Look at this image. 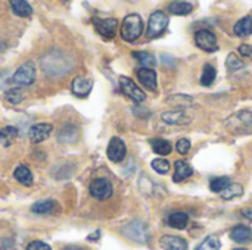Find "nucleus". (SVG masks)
Masks as SVG:
<instances>
[{"mask_svg": "<svg viewBox=\"0 0 252 250\" xmlns=\"http://www.w3.org/2000/svg\"><path fill=\"white\" fill-rule=\"evenodd\" d=\"M41 68L49 77H62L72 71V63L65 53L59 50H50L43 55Z\"/></svg>", "mask_w": 252, "mask_h": 250, "instance_id": "f257e3e1", "label": "nucleus"}, {"mask_svg": "<svg viewBox=\"0 0 252 250\" xmlns=\"http://www.w3.org/2000/svg\"><path fill=\"white\" fill-rule=\"evenodd\" d=\"M226 128L236 134H252V111H239L226 119Z\"/></svg>", "mask_w": 252, "mask_h": 250, "instance_id": "f03ea898", "label": "nucleus"}, {"mask_svg": "<svg viewBox=\"0 0 252 250\" xmlns=\"http://www.w3.org/2000/svg\"><path fill=\"white\" fill-rule=\"evenodd\" d=\"M120 34L124 41H128V43L136 41L143 34V21H142L140 15H137V13L127 15L123 21Z\"/></svg>", "mask_w": 252, "mask_h": 250, "instance_id": "7ed1b4c3", "label": "nucleus"}, {"mask_svg": "<svg viewBox=\"0 0 252 250\" xmlns=\"http://www.w3.org/2000/svg\"><path fill=\"white\" fill-rule=\"evenodd\" d=\"M170 22V18L165 12L162 10H155L151 13L149 21H148V28H146V35L148 38H157L162 35V32L167 29Z\"/></svg>", "mask_w": 252, "mask_h": 250, "instance_id": "20e7f679", "label": "nucleus"}, {"mask_svg": "<svg viewBox=\"0 0 252 250\" xmlns=\"http://www.w3.org/2000/svg\"><path fill=\"white\" fill-rule=\"evenodd\" d=\"M123 234L137 243H146L149 242V228L143 221L134 220L131 222H128L124 228H123Z\"/></svg>", "mask_w": 252, "mask_h": 250, "instance_id": "39448f33", "label": "nucleus"}, {"mask_svg": "<svg viewBox=\"0 0 252 250\" xmlns=\"http://www.w3.org/2000/svg\"><path fill=\"white\" fill-rule=\"evenodd\" d=\"M120 87H121L123 93H124L128 99H131L134 103L140 105V103H143V102L146 100V93H145V91L131 80V78H128V77H121V78H120Z\"/></svg>", "mask_w": 252, "mask_h": 250, "instance_id": "423d86ee", "label": "nucleus"}, {"mask_svg": "<svg viewBox=\"0 0 252 250\" xmlns=\"http://www.w3.org/2000/svg\"><path fill=\"white\" fill-rule=\"evenodd\" d=\"M89 192L93 196V199L102 202V200H106L112 196L114 187H112V183L106 178H94L90 183Z\"/></svg>", "mask_w": 252, "mask_h": 250, "instance_id": "0eeeda50", "label": "nucleus"}, {"mask_svg": "<svg viewBox=\"0 0 252 250\" xmlns=\"http://www.w3.org/2000/svg\"><path fill=\"white\" fill-rule=\"evenodd\" d=\"M34 80H35V66L32 62L22 63L12 77V81L16 85H31Z\"/></svg>", "mask_w": 252, "mask_h": 250, "instance_id": "6e6552de", "label": "nucleus"}, {"mask_svg": "<svg viewBox=\"0 0 252 250\" xmlns=\"http://www.w3.org/2000/svg\"><path fill=\"white\" fill-rule=\"evenodd\" d=\"M195 43L204 52H210L211 53V52H216L219 49L217 37L210 29H199V31H196V34H195Z\"/></svg>", "mask_w": 252, "mask_h": 250, "instance_id": "1a4fd4ad", "label": "nucleus"}, {"mask_svg": "<svg viewBox=\"0 0 252 250\" xmlns=\"http://www.w3.org/2000/svg\"><path fill=\"white\" fill-rule=\"evenodd\" d=\"M93 27L96 31L105 37V38H114L117 28H118V21L115 18H93L92 19Z\"/></svg>", "mask_w": 252, "mask_h": 250, "instance_id": "9d476101", "label": "nucleus"}, {"mask_svg": "<svg viewBox=\"0 0 252 250\" xmlns=\"http://www.w3.org/2000/svg\"><path fill=\"white\" fill-rule=\"evenodd\" d=\"M106 155L109 158V161L115 162V164H120L124 161L126 155H127V147H126V143L120 139V137H112L109 144H108V149H106Z\"/></svg>", "mask_w": 252, "mask_h": 250, "instance_id": "9b49d317", "label": "nucleus"}, {"mask_svg": "<svg viewBox=\"0 0 252 250\" xmlns=\"http://www.w3.org/2000/svg\"><path fill=\"white\" fill-rule=\"evenodd\" d=\"M78 137H80V128L74 124H65L58 131L56 139L62 144H72V143L78 141Z\"/></svg>", "mask_w": 252, "mask_h": 250, "instance_id": "f8f14e48", "label": "nucleus"}, {"mask_svg": "<svg viewBox=\"0 0 252 250\" xmlns=\"http://www.w3.org/2000/svg\"><path fill=\"white\" fill-rule=\"evenodd\" d=\"M93 88V81L86 77H75L71 84V91L77 97H87Z\"/></svg>", "mask_w": 252, "mask_h": 250, "instance_id": "ddd939ff", "label": "nucleus"}, {"mask_svg": "<svg viewBox=\"0 0 252 250\" xmlns=\"http://www.w3.org/2000/svg\"><path fill=\"white\" fill-rule=\"evenodd\" d=\"M53 127L50 124H46V122H41V124H35L30 128V133H28V137L31 140V143H41L44 141L50 133H52Z\"/></svg>", "mask_w": 252, "mask_h": 250, "instance_id": "4468645a", "label": "nucleus"}, {"mask_svg": "<svg viewBox=\"0 0 252 250\" xmlns=\"http://www.w3.org/2000/svg\"><path fill=\"white\" fill-rule=\"evenodd\" d=\"M137 78H139L140 84L146 90L157 91V88H158V80H157V72L154 69H146V68L137 69Z\"/></svg>", "mask_w": 252, "mask_h": 250, "instance_id": "2eb2a0df", "label": "nucleus"}, {"mask_svg": "<svg viewBox=\"0 0 252 250\" xmlns=\"http://www.w3.org/2000/svg\"><path fill=\"white\" fill-rule=\"evenodd\" d=\"M159 245L164 250H188V242L179 236H162Z\"/></svg>", "mask_w": 252, "mask_h": 250, "instance_id": "dca6fc26", "label": "nucleus"}, {"mask_svg": "<svg viewBox=\"0 0 252 250\" xmlns=\"http://www.w3.org/2000/svg\"><path fill=\"white\" fill-rule=\"evenodd\" d=\"M161 118L168 125H186L190 122V119L186 116L183 111H168V112H164Z\"/></svg>", "mask_w": 252, "mask_h": 250, "instance_id": "f3484780", "label": "nucleus"}, {"mask_svg": "<svg viewBox=\"0 0 252 250\" xmlns=\"http://www.w3.org/2000/svg\"><path fill=\"white\" fill-rule=\"evenodd\" d=\"M230 239L236 243H250L252 239V231L250 227L244 225V224H239L236 227H233L230 230Z\"/></svg>", "mask_w": 252, "mask_h": 250, "instance_id": "a211bd4d", "label": "nucleus"}, {"mask_svg": "<svg viewBox=\"0 0 252 250\" xmlns=\"http://www.w3.org/2000/svg\"><path fill=\"white\" fill-rule=\"evenodd\" d=\"M174 175H173V181L174 183H180V181H185L188 180L189 177L193 175V169L185 162V161H176L174 164Z\"/></svg>", "mask_w": 252, "mask_h": 250, "instance_id": "6ab92c4d", "label": "nucleus"}, {"mask_svg": "<svg viewBox=\"0 0 252 250\" xmlns=\"http://www.w3.org/2000/svg\"><path fill=\"white\" fill-rule=\"evenodd\" d=\"M233 32L238 37H248L252 34V15L244 16L242 19H239L235 27H233Z\"/></svg>", "mask_w": 252, "mask_h": 250, "instance_id": "aec40b11", "label": "nucleus"}, {"mask_svg": "<svg viewBox=\"0 0 252 250\" xmlns=\"http://www.w3.org/2000/svg\"><path fill=\"white\" fill-rule=\"evenodd\" d=\"M58 208H59V205L55 200H40L31 206V212L44 215V214H52V212L58 211Z\"/></svg>", "mask_w": 252, "mask_h": 250, "instance_id": "412c9836", "label": "nucleus"}, {"mask_svg": "<svg viewBox=\"0 0 252 250\" xmlns=\"http://www.w3.org/2000/svg\"><path fill=\"white\" fill-rule=\"evenodd\" d=\"M188 222H189V217L185 212H180V211L173 212L167 220V224L171 228H176V230H185L188 227Z\"/></svg>", "mask_w": 252, "mask_h": 250, "instance_id": "4be33fe9", "label": "nucleus"}, {"mask_svg": "<svg viewBox=\"0 0 252 250\" xmlns=\"http://www.w3.org/2000/svg\"><path fill=\"white\" fill-rule=\"evenodd\" d=\"M149 143H151V146H152V150H154L157 155H161V156H167V155H170L171 150H173L171 143H170L168 140H165V139L157 137V139L149 140Z\"/></svg>", "mask_w": 252, "mask_h": 250, "instance_id": "5701e85b", "label": "nucleus"}, {"mask_svg": "<svg viewBox=\"0 0 252 250\" xmlns=\"http://www.w3.org/2000/svg\"><path fill=\"white\" fill-rule=\"evenodd\" d=\"M192 10H193V4L189 1H171L168 4V12L171 15L185 16V15H189Z\"/></svg>", "mask_w": 252, "mask_h": 250, "instance_id": "b1692460", "label": "nucleus"}, {"mask_svg": "<svg viewBox=\"0 0 252 250\" xmlns=\"http://www.w3.org/2000/svg\"><path fill=\"white\" fill-rule=\"evenodd\" d=\"M13 175H15L16 181H19L21 184H24V186H27V187L32 186L34 177H32L31 171L28 169V167H25V165H19V167L15 169Z\"/></svg>", "mask_w": 252, "mask_h": 250, "instance_id": "393cba45", "label": "nucleus"}, {"mask_svg": "<svg viewBox=\"0 0 252 250\" xmlns=\"http://www.w3.org/2000/svg\"><path fill=\"white\" fill-rule=\"evenodd\" d=\"M10 7L13 10L15 15L18 16H22V18H27L32 13V7L28 1L25 0H12L10 1Z\"/></svg>", "mask_w": 252, "mask_h": 250, "instance_id": "a878e982", "label": "nucleus"}, {"mask_svg": "<svg viewBox=\"0 0 252 250\" xmlns=\"http://www.w3.org/2000/svg\"><path fill=\"white\" fill-rule=\"evenodd\" d=\"M131 55H133V57H134V59H137V62L140 63V66H142V68L152 69V68L155 66V63H157V60H155L154 55H152V53H149V52H133Z\"/></svg>", "mask_w": 252, "mask_h": 250, "instance_id": "bb28decb", "label": "nucleus"}, {"mask_svg": "<svg viewBox=\"0 0 252 250\" xmlns=\"http://www.w3.org/2000/svg\"><path fill=\"white\" fill-rule=\"evenodd\" d=\"M16 137H18V130L15 127L9 125V127H4V128L0 130V143L4 147L10 146L16 140Z\"/></svg>", "mask_w": 252, "mask_h": 250, "instance_id": "cd10ccee", "label": "nucleus"}, {"mask_svg": "<svg viewBox=\"0 0 252 250\" xmlns=\"http://www.w3.org/2000/svg\"><path fill=\"white\" fill-rule=\"evenodd\" d=\"M216 77H217V69L211 63H205L202 69V75H201V84L205 87H210L216 81Z\"/></svg>", "mask_w": 252, "mask_h": 250, "instance_id": "c85d7f7f", "label": "nucleus"}, {"mask_svg": "<svg viewBox=\"0 0 252 250\" xmlns=\"http://www.w3.org/2000/svg\"><path fill=\"white\" fill-rule=\"evenodd\" d=\"M230 184H232V183H230V178H229V177H217V178L211 180L210 189H211V192H214V193H223Z\"/></svg>", "mask_w": 252, "mask_h": 250, "instance_id": "c756f323", "label": "nucleus"}, {"mask_svg": "<svg viewBox=\"0 0 252 250\" xmlns=\"http://www.w3.org/2000/svg\"><path fill=\"white\" fill-rule=\"evenodd\" d=\"M242 193H244V187L241 186V184H238V183H232L223 193H220L221 194V197L224 199V200H232V199H235V197H239V196H242Z\"/></svg>", "mask_w": 252, "mask_h": 250, "instance_id": "7c9ffc66", "label": "nucleus"}, {"mask_svg": "<svg viewBox=\"0 0 252 250\" xmlns=\"http://www.w3.org/2000/svg\"><path fill=\"white\" fill-rule=\"evenodd\" d=\"M220 240L216 236H208L195 250H220Z\"/></svg>", "mask_w": 252, "mask_h": 250, "instance_id": "2f4dec72", "label": "nucleus"}, {"mask_svg": "<svg viewBox=\"0 0 252 250\" xmlns=\"http://www.w3.org/2000/svg\"><path fill=\"white\" fill-rule=\"evenodd\" d=\"M151 167H152L154 171H157L161 175H165V174L170 172V162L167 159H162V158L154 159L152 164H151Z\"/></svg>", "mask_w": 252, "mask_h": 250, "instance_id": "473e14b6", "label": "nucleus"}, {"mask_svg": "<svg viewBox=\"0 0 252 250\" xmlns=\"http://www.w3.org/2000/svg\"><path fill=\"white\" fill-rule=\"evenodd\" d=\"M167 102L170 105L177 106V108H186V106H190L193 103V99L189 96H171L167 99Z\"/></svg>", "mask_w": 252, "mask_h": 250, "instance_id": "72a5a7b5", "label": "nucleus"}, {"mask_svg": "<svg viewBox=\"0 0 252 250\" xmlns=\"http://www.w3.org/2000/svg\"><path fill=\"white\" fill-rule=\"evenodd\" d=\"M226 65L230 71H238V69H242L244 68V62L238 57L236 53H230L226 59Z\"/></svg>", "mask_w": 252, "mask_h": 250, "instance_id": "f704fd0d", "label": "nucleus"}, {"mask_svg": "<svg viewBox=\"0 0 252 250\" xmlns=\"http://www.w3.org/2000/svg\"><path fill=\"white\" fill-rule=\"evenodd\" d=\"M4 97H6V100H7V102H10V103L16 105V103H21V102H22V99H24V93H22L19 88H10V90H7V91H6Z\"/></svg>", "mask_w": 252, "mask_h": 250, "instance_id": "c9c22d12", "label": "nucleus"}, {"mask_svg": "<svg viewBox=\"0 0 252 250\" xmlns=\"http://www.w3.org/2000/svg\"><path fill=\"white\" fill-rule=\"evenodd\" d=\"M176 149L180 155H188L190 150V141L188 139H180L176 144Z\"/></svg>", "mask_w": 252, "mask_h": 250, "instance_id": "e433bc0d", "label": "nucleus"}, {"mask_svg": "<svg viewBox=\"0 0 252 250\" xmlns=\"http://www.w3.org/2000/svg\"><path fill=\"white\" fill-rule=\"evenodd\" d=\"M27 250H52V249H50V246H49V245H46V243H43V242H40V240H34V242H31V243L28 245Z\"/></svg>", "mask_w": 252, "mask_h": 250, "instance_id": "4c0bfd02", "label": "nucleus"}, {"mask_svg": "<svg viewBox=\"0 0 252 250\" xmlns=\"http://www.w3.org/2000/svg\"><path fill=\"white\" fill-rule=\"evenodd\" d=\"M238 52H239L242 56H245V57H251L252 59V46H250V44H242V46H239Z\"/></svg>", "mask_w": 252, "mask_h": 250, "instance_id": "58836bf2", "label": "nucleus"}, {"mask_svg": "<svg viewBox=\"0 0 252 250\" xmlns=\"http://www.w3.org/2000/svg\"><path fill=\"white\" fill-rule=\"evenodd\" d=\"M242 214H244V217H247L250 221H252V206L242 209Z\"/></svg>", "mask_w": 252, "mask_h": 250, "instance_id": "ea45409f", "label": "nucleus"}, {"mask_svg": "<svg viewBox=\"0 0 252 250\" xmlns=\"http://www.w3.org/2000/svg\"><path fill=\"white\" fill-rule=\"evenodd\" d=\"M99 237H100V231H96L94 234H90V236H89L87 239H89V240H93V242H94V240H97Z\"/></svg>", "mask_w": 252, "mask_h": 250, "instance_id": "a19ab883", "label": "nucleus"}, {"mask_svg": "<svg viewBox=\"0 0 252 250\" xmlns=\"http://www.w3.org/2000/svg\"><path fill=\"white\" fill-rule=\"evenodd\" d=\"M63 250H86L84 248H80V246H66Z\"/></svg>", "mask_w": 252, "mask_h": 250, "instance_id": "79ce46f5", "label": "nucleus"}, {"mask_svg": "<svg viewBox=\"0 0 252 250\" xmlns=\"http://www.w3.org/2000/svg\"><path fill=\"white\" fill-rule=\"evenodd\" d=\"M4 49H6V46H4V43H1V41H0V53H1V52H3Z\"/></svg>", "mask_w": 252, "mask_h": 250, "instance_id": "37998d69", "label": "nucleus"}, {"mask_svg": "<svg viewBox=\"0 0 252 250\" xmlns=\"http://www.w3.org/2000/svg\"><path fill=\"white\" fill-rule=\"evenodd\" d=\"M233 250H247V249H242V248H238V249H233Z\"/></svg>", "mask_w": 252, "mask_h": 250, "instance_id": "c03bdc74", "label": "nucleus"}]
</instances>
